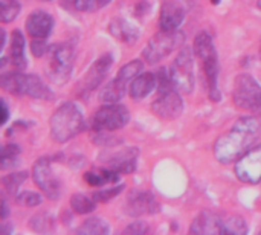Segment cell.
<instances>
[{"instance_id": "cell-13", "label": "cell", "mask_w": 261, "mask_h": 235, "mask_svg": "<svg viewBox=\"0 0 261 235\" xmlns=\"http://www.w3.org/2000/svg\"><path fill=\"white\" fill-rule=\"evenodd\" d=\"M138 156H139V150L135 147H128V148H122L118 151H109L104 153L101 156V159L104 161V164L115 170L119 174H130L136 170L138 167Z\"/></svg>"}, {"instance_id": "cell-4", "label": "cell", "mask_w": 261, "mask_h": 235, "mask_svg": "<svg viewBox=\"0 0 261 235\" xmlns=\"http://www.w3.org/2000/svg\"><path fill=\"white\" fill-rule=\"evenodd\" d=\"M47 67L46 73L47 78L57 84H66L73 70V60H75V47L70 41L57 43L49 46L47 50Z\"/></svg>"}, {"instance_id": "cell-39", "label": "cell", "mask_w": 261, "mask_h": 235, "mask_svg": "<svg viewBox=\"0 0 261 235\" xmlns=\"http://www.w3.org/2000/svg\"><path fill=\"white\" fill-rule=\"evenodd\" d=\"M8 217V206H6V200H2V220H5Z\"/></svg>"}, {"instance_id": "cell-11", "label": "cell", "mask_w": 261, "mask_h": 235, "mask_svg": "<svg viewBox=\"0 0 261 235\" xmlns=\"http://www.w3.org/2000/svg\"><path fill=\"white\" fill-rule=\"evenodd\" d=\"M151 110L158 118L171 121L184 113V99L176 89L170 87L159 92V96L151 104Z\"/></svg>"}, {"instance_id": "cell-10", "label": "cell", "mask_w": 261, "mask_h": 235, "mask_svg": "<svg viewBox=\"0 0 261 235\" xmlns=\"http://www.w3.org/2000/svg\"><path fill=\"white\" fill-rule=\"evenodd\" d=\"M112 64H113L112 54H104L101 58H98L92 64V67L87 70L84 78L80 81V84H78V96L87 98L90 93H93L99 87V84L104 81V78L107 76Z\"/></svg>"}, {"instance_id": "cell-15", "label": "cell", "mask_w": 261, "mask_h": 235, "mask_svg": "<svg viewBox=\"0 0 261 235\" xmlns=\"http://www.w3.org/2000/svg\"><path fill=\"white\" fill-rule=\"evenodd\" d=\"M185 20V6L180 0H164L161 8L159 26L162 31H174Z\"/></svg>"}, {"instance_id": "cell-17", "label": "cell", "mask_w": 261, "mask_h": 235, "mask_svg": "<svg viewBox=\"0 0 261 235\" xmlns=\"http://www.w3.org/2000/svg\"><path fill=\"white\" fill-rule=\"evenodd\" d=\"M223 217L213 211H202L193 222L191 234H222Z\"/></svg>"}, {"instance_id": "cell-30", "label": "cell", "mask_w": 261, "mask_h": 235, "mask_svg": "<svg viewBox=\"0 0 261 235\" xmlns=\"http://www.w3.org/2000/svg\"><path fill=\"white\" fill-rule=\"evenodd\" d=\"M0 8H2L0 12L2 23H9L15 20L20 12V3L15 0H0Z\"/></svg>"}, {"instance_id": "cell-19", "label": "cell", "mask_w": 261, "mask_h": 235, "mask_svg": "<svg viewBox=\"0 0 261 235\" xmlns=\"http://www.w3.org/2000/svg\"><path fill=\"white\" fill-rule=\"evenodd\" d=\"M158 84V76L154 73H141L138 75L132 83H130V96L135 101H141L147 98L156 87Z\"/></svg>"}, {"instance_id": "cell-16", "label": "cell", "mask_w": 261, "mask_h": 235, "mask_svg": "<svg viewBox=\"0 0 261 235\" xmlns=\"http://www.w3.org/2000/svg\"><path fill=\"white\" fill-rule=\"evenodd\" d=\"M54 29V18L46 11H34L26 20V32L32 38L46 40Z\"/></svg>"}, {"instance_id": "cell-31", "label": "cell", "mask_w": 261, "mask_h": 235, "mask_svg": "<svg viewBox=\"0 0 261 235\" xmlns=\"http://www.w3.org/2000/svg\"><path fill=\"white\" fill-rule=\"evenodd\" d=\"M29 226L35 232H49L54 231V220L49 214H37L31 219Z\"/></svg>"}, {"instance_id": "cell-40", "label": "cell", "mask_w": 261, "mask_h": 235, "mask_svg": "<svg viewBox=\"0 0 261 235\" xmlns=\"http://www.w3.org/2000/svg\"><path fill=\"white\" fill-rule=\"evenodd\" d=\"M213 2V5H217V3H220V0H211Z\"/></svg>"}, {"instance_id": "cell-43", "label": "cell", "mask_w": 261, "mask_h": 235, "mask_svg": "<svg viewBox=\"0 0 261 235\" xmlns=\"http://www.w3.org/2000/svg\"><path fill=\"white\" fill-rule=\"evenodd\" d=\"M260 58H261V49H260Z\"/></svg>"}, {"instance_id": "cell-33", "label": "cell", "mask_w": 261, "mask_h": 235, "mask_svg": "<svg viewBox=\"0 0 261 235\" xmlns=\"http://www.w3.org/2000/svg\"><path fill=\"white\" fill-rule=\"evenodd\" d=\"M15 202L20 206L34 208V206H38L41 203V196L34 193V191H23V193H18L15 196Z\"/></svg>"}, {"instance_id": "cell-12", "label": "cell", "mask_w": 261, "mask_h": 235, "mask_svg": "<svg viewBox=\"0 0 261 235\" xmlns=\"http://www.w3.org/2000/svg\"><path fill=\"white\" fill-rule=\"evenodd\" d=\"M32 176L34 182L37 187L52 200H57L61 194V184L55 177L52 168H50V159L49 158H41L35 162L32 168Z\"/></svg>"}, {"instance_id": "cell-29", "label": "cell", "mask_w": 261, "mask_h": 235, "mask_svg": "<svg viewBox=\"0 0 261 235\" xmlns=\"http://www.w3.org/2000/svg\"><path fill=\"white\" fill-rule=\"evenodd\" d=\"M18 154H20V148L15 144H6L2 150V159H0V167L2 170H6L9 167H14L18 164Z\"/></svg>"}, {"instance_id": "cell-14", "label": "cell", "mask_w": 261, "mask_h": 235, "mask_svg": "<svg viewBox=\"0 0 261 235\" xmlns=\"http://www.w3.org/2000/svg\"><path fill=\"white\" fill-rule=\"evenodd\" d=\"M161 205L158 203L156 197L150 191L133 190L125 200V213L132 217H139L145 214H156L159 213Z\"/></svg>"}, {"instance_id": "cell-23", "label": "cell", "mask_w": 261, "mask_h": 235, "mask_svg": "<svg viewBox=\"0 0 261 235\" xmlns=\"http://www.w3.org/2000/svg\"><path fill=\"white\" fill-rule=\"evenodd\" d=\"M84 180L90 187H104L107 184H115L119 180V173L112 168H101L99 171H87L84 174Z\"/></svg>"}, {"instance_id": "cell-38", "label": "cell", "mask_w": 261, "mask_h": 235, "mask_svg": "<svg viewBox=\"0 0 261 235\" xmlns=\"http://www.w3.org/2000/svg\"><path fill=\"white\" fill-rule=\"evenodd\" d=\"M2 101V124H6L8 121V116H9V110H8V104L5 99H0Z\"/></svg>"}, {"instance_id": "cell-41", "label": "cell", "mask_w": 261, "mask_h": 235, "mask_svg": "<svg viewBox=\"0 0 261 235\" xmlns=\"http://www.w3.org/2000/svg\"><path fill=\"white\" fill-rule=\"evenodd\" d=\"M257 6H258V8L261 9V0H258V2H257Z\"/></svg>"}, {"instance_id": "cell-37", "label": "cell", "mask_w": 261, "mask_h": 235, "mask_svg": "<svg viewBox=\"0 0 261 235\" xmlns=\"http://www.w3.org/2000/svg\"><path fill=\"white\" fill-rule=\"evenodd\" d=\"M150 232V226L144 222H135L130 223L125 229L124 234H133V235H141V234H148Z\"/></svg>"}, {"instance_id": "cell-9", "label": "cell", "mask_w": 261, "mask_h": 235, "mask_svg": "<svg viewBox=\"0 0 261 235\" xmlns=\"http://www.w3.org/2000/svg\"><path fill=\"white\" fill-rule=\"evenodd\" d=\"M236 176L240 182L255 185L261 182V144L249 148L236 162Z\"/></svg>"}, {"instance_id": "cell-22", "label": "cell", "mask_w": 261, "mask_h": 235, "mask_svg": "<svg viewBox=\"0 0 261 235\" xmlns=\"http://www.w3.org/2000/svg\"><path fill=\"white\" fill-rule=\"evenodd\" d=\"M11 61L17 70L26 67V57H24V35L21 31L15 29L11 35Z\"/></svg>"}, {"instance_id": "cell-5", "label": "cell", "mask_w": 261, "mask_h": 235, "mask_svg": "<svg viewBox=\"0 0 261 235\" xmlns=\"http://www.w3.org/2000/svg\"><path fill=\"white\" fill-rule=\"evenodd\" d=\"M185 43V34L179 29L162 31L151 37L148 44L142 50V57L148 64H156L167 58L173 50L179 49Z\"/></svg>"}, {"instance_id": "cell-26", "label": "cell", "mask_w": 261, "mask_h": 235, "mask_svg": "<svg viewBox=\"0 0 261 235\" xmlns=\"http://www.w3.org/2000/svg\"><path fill=\"white\" fill-rule=\"evenodd\" d=\"M70 208L76 214H89V213L95 211L96 200L90 199V197H87L84 194H73L70 197Z\"/></svg>"}, {"instance_id": "cell-3", "label": "cell", "mask_w": 261, "mask_h": 235, "mask_svg": "<svg viewBox=\"0 0 261 235\" xmlns=\"http://www.w3.org/2000/svg\"><path fill=\"white\" fill-rule=\"evenodd\" d=\"M49 125H50V135L54 141L58 144H64L70 141L86 128L84 116L80 107L72 101L61 104L55 110Z\"/></svg>"}, {"instance_id": "cell-20", "label": "cell", "mask_w": 261, "mask_h": 235, "mask_svg": "<svg viewBox=\"0 0 261 235\" xmlns=\"http://www.w3.org/2000/svg\"><path fill=\"white\" fill-rule=\"evenodd\" d=\"M109 31L112 32V35L115 38H118L119 41L122 43H127V44H133L138 41L139 38V31L136 26H133L132 23H128L127 20H122V18H116L110 23L109 26Z\"/></svg>"}, {"instance_id": "cell-6", "label": "cell", "mask_w": 261, "mask_h": 235, "mask_svg": "<svg viewBox=\"0 0 261 235\" xmlns=\"http://www.w3.org/2000/svg\"><path fill=\"white\" fill-rule=\"evenodd\" d=\"M232 99L240 110L261 116V86L252 75L242 73L237 76Z\"/></svg>"}, {"instance_id": "cell-35", "label": "cell", "mask_w": 261, "mask_h": 235, "mask_svg": "<svg viewBox=\"0 0 261 235\" xmlns=\"http://www.w3.org/2000/svg\"><path fill=\"white\" fill-rule=\"evenodd\" d=\"M124 187H125V185L110 187V188H107V190H102V191L96 193V194L93 196V199H95L96 202H99V203H106V202H109V200L115 199L116 196H119V194L124 191Z\"/></svg>"}, {"instance_id": "cell-1", "label": "cell", "mask_w": 261, "mask_h": 235, "mask_svg": "<svg viewBox=\"0 0 261 235\" xmlns=\"http://www.w3.org/2000/svg\"><path fill=\"white\" fill-rule=\"evenodd\" d=\"M260 133L261 121L257 115L240 118L229 132H226L216 141V159L225 165L237 162L249 148H252Z\"/></svg>"}, {"instance_id": "cell-34", "label": "cell", "mask_w": 261, "mask_h": 235, "mask_svg": "<svg viewBox=\"0 0 261 235\" xmlns=\"http://www.w3.org/2000/svg\"><path fill=\"white\" fill-rule=\"evenodd\" d=\"M110 132H95L92 135V141L96 144V145H101V147H116L119 144H122V141L116 136H112L109 135Z\"/></svg>"}, {"instance_id": "cell-21", "label": "cell", "mask_w": 261, "mask_h": 235, "mask_svg": "<svg viewBox=\"0 0 261 235\" xmlns=\"http://www.w3.org/2000/svg\"><path fill=\"white\" fill-rule=\"evenodd\" d=\"M128 80L122 78L121 75H116L115 80H112L99 93L101 101L104 102H118L124 98L125 95V89L128 86Z\"/></svg>"}, {"instance_id": "cell-7", "label": "cell", "mask_w": 261, "mask_h": 235, "mask_svg": "<svg viewBox=\"0 0 261 235\" xmlns=\"http://www.w3.org/2000/svg\"><path fill=\"white\" fill-rule=\"evenodd\" d=\"M130 119L128 109L118 102H107L99 107L92 118V128L95 132H115L127 125Z\"/></svg>"}, {"instance_id": "cell-36", "label": "cell", "mask_w": 261, "mask_h": 235, "mask_svg": "<svg viewBox=\"0 0 261 235\" xmlns=\"http://www.w3.org/2000/svg\"><path fill=\"white\" fill-rule=\"evenodd\" d=\"M31 50H32L34 57L40 58V57H43V55H46V54H47L49 46L46 44V41H44V40H41V38H34V40H32V43H31Z\"/></svg>"}, {"instance_id": "cell-28", "label": "cell", "mask_w": 261, "mask_h": 235, "mask_svg": "<svg viewBox=\"0 0 261 235\" xmlns=\"http://www.w3.org/2000/svg\"><path fill=\"white\" fill-rule=\"evenodd\" d=\"M28 179V173L26 171H21V173H11L8 176H5L2 179V184H3V188L8 194L11 196H17V190L18 187Z\"/></svg>"}, {"instance_id": "cell-2", "label": "cell", "mask_w": 261, "mask_h": 235, "mask_svg": "<svg viewBox=\"0 0 261 235\" xmlns=\"http://www.w3.org/2000/svg\"><path fill=\"white\" fill-rule=\"evenodd\" d=\"M194 54L202 61L205 80H206V90L211 98V101L219 102L222 99V93L219 89V55L216 52L214 41L208 32H200L194 40Z\"/></svg>"}, {"instance_id": "cell-27", "label": "cell", "mask_w": 261, "mask_h": 235, "mask_svg": "<svg viewBox=\"0 0 261 235\" xmlns=\"http://www.w3.org/2000/svg\"><path fill=\"white\" fill-rule=\"evenodd\" d=\"M248 232L246 222L242 217H223V226H222V234H232V235H243Z\"/></svg>"}, {"instance_id": "cell-25", "label": "cell", "mask_w": 261, "mask_h": 235, "mask_svg": "<svg viewBox=\"0 0 261 235\" xmlns=\"http://www.w3.org/2000/svg\"><path fill=\"white\" fill-rule=\"evenodd\" d=\"M76 232L81 235H106L110 232V228L102 219L92 217V219H87L86 222H83L81 226L76 229Z\"/></svg>"}, {"instance_id": "cell-42", "label": "cell", "mask_w": 261, "mask_h": 235, "mask_svg": "<svg viewBox=\"0 0 261 235\" xmlns=\"http://www.w3.org/2000/svg\"><path fill=\"white\" fill-rule=\"evenodd\" d=\"M41 2H52V0H41Z\"/></svg>"}, {"instance_id": "cell-32", "label": "cell", "mask_w": 261, "mask_h": 235, "mask_svg": "<svg viewBox=\"0 0 261 235\" xmlns=\"http://www.w3.org/2000/svg\"><path fill=\"white\" fill-rule=\"evenodd\" d=\"M112 0H73V6L80 12H95L107 6Z\"/></svg>"}, {"instance_id": "cell-18", "label": "cell", "mask_w": 261, "mask_h": 235, "mask_svg": "<svg viewBox=\"0 0 261 235\" xmlns=\"http://www.w3.org/2000/svg\"><path fill=\"white\" fill-rule=\"evenodd\" d=\"M21 95L31 96L34 99L49 101L54 98L52 90L44 84V81L37 75H23V89Z\"/></svg>"}, {"instance_id": "cell-24", "label": "cell", "mask_w": 261, "mask_h": 235, "mask_svg": "<svg viewBox=\"0 0 261 235\" xmlns=\"http://www.w3.org/2000/svg\"><path fill=\"white\" fill-rule=\"evenodd\" d=\"M23 75L21 72H8V73H3L2 75V80H0V84H2V89L11 95H15V96H23L21 95V89H23Z\"/></svg>"}, {"instance_id": "cell-8", "label": "cell", "mask_w": 261, "mask_h": 235, "mask_svg": "<svg viewBox=\"0 0 261 235\" xmlns=\"http://www.w3.org/2000/svg\"><path fill=\"white\" fill-rule=\"evenodd\" d=\"M170 78L173 86L184 92L191 93L194 89V57L190 47H184L174 58L170 67Z\"/></svg>"}]
</instances>
